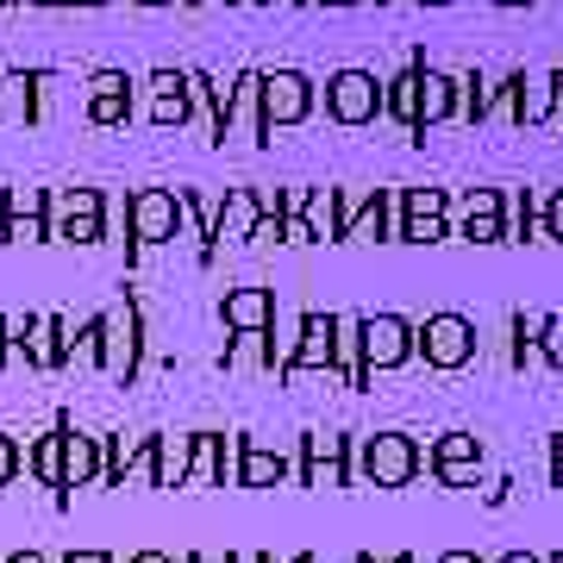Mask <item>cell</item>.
I'll return each instance as SVG.
<instances>
[{"mask_svg": "<svg viewBox=\"0 0 563 563\" xmlns=\"http://www.w3.org/2000/svg\"><path fill=\"white\" fill-rule=\"evenodd\" d=\"M357 563H376V558H369V551H363V558H357Z\"/></svg>", "mask_w": 563, "mask_h": 563, "instance_id": "e7e4bbea", "label": "cell"}, {"mask_svg": "<svg viewBox=\"0 0 563 563\" xmlns=\"http://www.w3.org/2000/svg\"><path fill=\"white\" fill-rule=\"evenodd\" d=\"M313 7H363V0H313Z\"/></svg>", "mask_w": 563, "mask_h": 563, "instance_id": "681fc988", "label": "cell"}, {"mask_svg": "<svg viewBox=\"0 0 563 563\" xmlns=\"http://www.w3.org/2000/svg\"><path fill=\"white\" fill-rule=\"evenodd\" d=\"M144 95H151V125H181L195 113V81H188V69H151Z\"/></svg>", "mask_w": 563, "mask_h": 563, "instance_id": "d6986e66", "label": "cell"}, {"mask_svg": "<svg viewBox=\"0 0 563 563\" xmlns=\"http://www.w3.org/2000/svg\"><path fill=\"white\" fill-rule=\"evenodd\" d=\"M232 563H276L269 551H232Z\"/></svg>", "mask_w": 563, "mask_h": 563, "instance_id": "b9f144b4", "label": "cell"}, {"mask_svg": "<svg viewBox=\"0 0 563 563\" xmlns=\"http://www.w3.org/2000/svg\"><path fill=\"white\" fill-rule=\"evenodd\" d=\"M25 470V444L13 439V432H0V488L13 483V476H20Z\"/></svg>", "mask_w": 563, "mask_h": 563, "instance_id": "d590c367", "label": "cell"}, {"mask_svg": "<svg viewBox=\"0 0 563 563\" xmlns=\"http://www.w3.org/2000/svg\"><path fill=\"white\" fill-rule=\"evenodd\" d=\"M426 463H488V444L476 432H439L426 444Z\"/></svg>", "mask_w": 563, "mask_h": 563, "instance_id": "f1b7e54d", "label": "cell"}, {"mask_svg": "<svg viewBox=\"0 0 563 563\" xmlns=\"http://www.w3.org/2000/svg\"><path fill=\"white\" fill-rule=\"evenodd\" d=\"M295 476V463L282 457L269 439H239L232 444V483L239 488H282Z\"/></svg>", "mask_w": 563, "mask_h": 563, "instance_id": "5bb4252c", "label": "cell"}, {"mask_svg": "<svg viewBox=\"0 0 563 563\" xmlns=\"http://www.w3.org/2000/svg\"><path fill=\"white\" fill-rule=\"evenodd\" d=\"M544 563H563V551H551V558H544Z\"/></svg>", "mask_w": 563, "mask_h": 563, "instance_id": "94428289", "label": "cell"}, {"mask_svg": "<svg viewBox=\"0 0 563 563\" xmlns=\"http://www.w3.org/2000/svg\"><path fill=\"white\" fill-rule=\"evenodd\" d=\"M0 113H7V88H0Z\"/></svg>", "mask_w": 563, "mask_h": 563, "instance_id": "6125c7cd", "label": "cell"}, {"mask_svg": "<svg viewBox=\"0 0 563 563\" xmlns=\"http://www.w3.org/2000/svg\"><path fill=\"white\" fill-rule=\"evenodd\" d=\"M63 563H120V558H113V551H69Z\"/></svg>", "mask_w": 563, "mask_h": 563, "instance_id": "74e56055", "label": "cell"}, {"mask_svg": "<svg viewBox=\"0 0 563 563\" xmlns=\"http://www.w3.org/2000/svg\"><path fill=\"white\" fill-rule=\"evenodd\" d=\"M457 239L463 244H501V188H470Z\"/></svg>", "mask_w": 563, "mask_h": 563, "instance_id": "603a6c76", "label": "cell"}, {"mask_svg": "<svg viewBox=\"0 0 563 563\" xmlns=\"http://www.w3.org/2000/svg\"><path fill=\"white\" fill-rule=\"evenodd\" d=\"M376 563H420V558H407V551H401V558H376Z\"/></svg>", "mask_w": 563, "mask_h": 563, "instance_id": "816d5d0a", "label": "cell"}, {"mask_svg": "<svg viewBox=\"0 0 563 563\" xmlns=\"http://www.w3.org/2000/svg\"><path fill=\"white\" fill-rule=\"evenodd\" d=\"M0 563H51V558H44V551H32V544H25V551H7V558H0Z\"/></svg>", "mask_w": 563, "mask_h": 563, "instance_id": "f35d334b", "label": "cell"}, {"mask_svg": "<svg viewBox=\"0 0 563 563\" xmlns=\"http://www.w3.org/2000/svg\"><path fill=\"white\" fill-rule=\"evenodd\" d=\"M282 220H301L307 244H339V188H301V207Z\"/></svg>", "mask_w": 563, "mask_h": 563, "instance_id": "cb8c5ba5", "label": "cell"}, {"mask_svg": "<svg viewBox=\"0 0 563 563\" xmlns=\"http://www.w3.org/2000/svg\"><path fill=\"white\" fill-rule=\"evenodd\" d=\"M0 88H7V95H20V113L32 125L44 120V88H51V69H13V76H0Z\"/></svg>", "mask_w": 563, "mask_h": 563, "instance_id": "83f0119b", "label": "cell"}, {"mask_svg": "<svg viewBox=\"0 0 563 563\" xmlns=\"http://www.w3.org/2000/svg\"><path fill=\"white\" fill-rule=\"evenodd\" d=\"M551 488H563V457H551Z\"/></svg>", "mask_w": 563, "mask_h": 563, "instance_id": "7dc6e473", "label": "cell"}, {"mask_svg": "<svg viewBox=\"0 0 563 563\" xmlns=\"http://www.w3.org/2000/svg\"><path fill=\"white\" fill-rule=\"evenodd\" d=\"M151 451H157V432H144V439L107 432V439H101V483L107 488H125L132 476H144V483H151Z\"/></svg>", "mask_w": 563, "mask_h": 563, "instance_id": "2e32d148", "label": "cell"}, {"mask_svg": "<svg viewBox=\"0 0 563 563\" xmlns=\"http://www.w3.org/2000/svg\"><path fill=\"white\" fill-rule=\"evenodd\" d=\"M0 7H13V0H0Z\"/></svg>", "mask_w": 563, "mask_h": 563, "instance_id": "03108f58", "label": "cell"}, {"mask_svg": "<svg viewBox=\"0 0 563 563\" xmlns=\"http://www.w3.org/2000/svg\"><path fill=\"white\" fill-rule=\"evenodd\" d=\"M420 7H451V0H420Z\"/></svg>", "mask_w": 563, "mask_h": 563, "instance_id": "680465c9", "label": "cell"}, {"mask_svg": "<svg viewBox=\"0 0 563 563\" xmlns=\"http://www.w3.org/2000/svg\"><path fill=\"white\" fill-rule=\"evenodd\" d=\"M420 63L426 57H413L407 69H395V76L383 81V113L395 125H407V132H413V120H420Z\"/></svg>", "mask_w": 563, "mask_h": 563, "instance_id": "d4e9b609", "label": "cell"}, {"mask_svg": "<svg viewBox=\"0 0 563 563\" xmlns=\"http://www.w3.org/2000/svg\"><path fill=\"white\" fill-rule=\"evenodd\" d=\"M507 113H514V125L551 120L558 113V81H551V69H514L507 76Z\"/></svg>", "mask_w": 563, "mask_h": 563, "instance_id": "9a60e30c", "label": "cell"}, {"mask_svg": "<svg viewBox=\"0 0 563 563\" xmlns=\"http://www.w3.org/2000/svg\"><path fill=\"white\" fill-rule=\"evenodd\" d=\"M107 239V195L101 188H63L51 195V244H101Z\"/></svg>", "mask_w": 563, "mask_h": 563, "instance_id": "8992f818", "label": "cell"}, {"mask_svg": "<svg viewBox=\"0 0 563 563\" xmlns=\"http://www.w3.org/2000/svg\"><path fill=\"white\" fill-rule=\"evenodd\" d=\"M507 332H514V363H532V357H539L544 313H514V320H507Z\"/></svg>", "mask_w": 563, "mask_h": 563, "instance_id": "4dcf8cb0", "label": "cell"}, {"mask_svg": "<svg viewBox=\"0 0 563 563\" xmlns=\"http://www.w3.org/2000/svg\"><path fill=\"white\" fill-rule=\"evenodd\" d=\"M69 7H107V0H69Z\"/></svg>", "mask_w": 563, "mask_h": 563, "instance_id": "11a10c76", "label": "cell"}, {"mask_svg": "<svg viewBox=\"0 0 563 563\" xmlns=\"http://www.w3.org/2000/svg\"><path fill=\"white\" fill-rule=\"evenodd\" d=\"M263 357L269 369H276V357H269V332H232V344H225V369H239V363Z\"/></svg>", "mask_w": 563, "mask_h": 563, "instance_id": "1f68e13d", "label": "cell"}, {"mask_svg": "<svg viewBox=\"0 0 563 563\" xmlns=\"http://www.w3.org/2000/svg\"><path fill=\"white\" fill-rule=\"evenodd\" d=\"M239 7H263V0H239Z\"/></svg>", "mask_w": 563, "mask_h": 563, "instance_id": "be15d7a7", "label": "cell"}, {"mask_svg": "<svg viewBox=\"0 0 563 563\" xmlns=\"http://www.w3.org/2000/svg\"><path fill=\"white\" fill-rule=\"evenodd\" d=\"M38 7H69V0H38Z\"/></svg>", "mask_w": 563, "mask_h": 563, "instance_id": "91938a15", "label": "cell"}, {"mask_svg": "<svg viewBox=\"0 0 563 563\" xmlns=\"http://www.w3.org/2000/svg\"><path fill=\"white\" fill-rule=\"evenodd\" d=\"M539 363L563 369V320H558V313H544V332H539Z\"/></svg>", "mask_w": 563, "mask_h": 563, "instance_id": "e575fe53", "label": "cell"}, {"mask_svg": "<svg viewBox=\"0 0 563 563\" xmlns=\"http://www.w3.org/2000/svg\"><path fill=\"white\" fill-rule=\"evenodd\" d=\"M476 320L470 313H426L420 325H413V357L426 363V369H439V376H457V369H470L476 363Z\"/></svg>", "mask_w": 563, "mask_h": 563, "instance_id": "3957f363", "label": "cell"}, {"mask_svg": "<svg viewBox=\"0 0 563 563\" xmlns=\"http://www.w3.org/2000/svg\"><path fill=\"white\" fill-rule=\"evenodd\" d=\"M132 95H139V81L125 76V69H95L88 76V125H125L132 120Z\"/></svg>", "mask_w": 563, "mask_h": 563, "instance_id": "e0dca14e", "label": "cell"}, {"mask_svg": "<svg viewBox=\"0 0 563 563\" xmlns=\"http://www.w3.org/2000/svg\"><path fill=\"white\" fill-rule=\"evenodd\" d=\"M263 7H313V0H263Z\"/></svg>", "mask_w": 563, "mask_h": 563, "instance_id": "c3c4849f", "label": "cell"}, {"mask_svg": "<svg viewBox=\"0 0 563 563\" xmlns=\"http://www.w3.org/2000/svg\"><path fill=\"white\" fill-rule=\"evenodd\" d=\"M320 107V88L301 69H257V144H269L288 125H307Z\"/></svg>", "mask_w": 563, "mask_h": 563, "instance_id": "7a4b0ae2", "label": "cell"}, {"mask_svg": "<svg viewBox=\"0 0 563 563\" xmlns=\"http://www.w3.org/2000/svg\"><path fill=\"white\" fill-rule=\"evenodd\" d=\"M495 563H544V551H507V558H495Z\"/></svg>", "mask_w": 563, "mask_h": 563, "instance_id": "60d3db41", "label": "cell"}, {"mask_svg": "<svg viewBox=\"0 0 563 563\" xmlns=\"http://www.w3.org/2000/svg\"><path fill=\"white\" fill-rule=\"evenodd\" d=\"M139 7H176V0H139Z\"/></svg>", "mask_w": 563, "mask_h": 563, "instance_id": "6f0895ef", "label": "cell"}, {"mask_svg": "<svg viewBox=\"0 0 563 563\" xmlns=\"http://www.w3.org/2000/svg\"><path fill=\"white\" fill-rule=\"evenodd\" d=\"M276 207H263V188H225L220 195V213H213V251L220 244H251V225Z\"/></svg>", "mask_w": 563, "mask_h": 563, "instance_id": "ac0fdd59", "label": "cell"}, {"mask_svg": "<svg viewBox=\"0 0 563 563\" xmlns=\"http://www.w3.org/2000/svg\"><path fill=\"white\" fill-rule=\"evenodd\" d=\"M444 120H457V76L420 63V120H413V139L426 144V125H444Z\"/></svg>", "mask_w": 563, "mask_h": 563, "instance_id": "44dd1931", "label": "cell"}, {"mask_svg": "<svg viewBox=\"0 0 563 563\" xmlns=\"http://www.w3.org/2000/svg\"><path fill=\"white\" fill-rule=\"evenodd\" d=\"M332 339H339V313L307 307L301 320H295L288 357L276 363V383H295V376H307V369H332Z\"/></svg>", "mask_w": 563, "mask_h": 563, "instance_id": "ba28073f", "label": "cell"}, {"mask_svg": "<svg viewBox=\"0 0 563 563\" xmlns=\"http://www.w3.org/2000/svg\"><path fill=\"white\" fill-rule=\"evenodd\" d=\"M383 113V81L369 69H332L325 76V120L332 125H369Z\"/></svg>", "mask_w": 563, "mask_h": 563, "instance_id": "30bf717a", "label": "cell"}, {"mask_svg": "<svg viewBox=\"0 0 563 563\" xmlns=\"http://www.w3.org/2000/svg\"><path fill=\"white\" fill-rule=\"evenodd\" d=\"M544 451H551V457H563V432H551V439H544Z\"/></svg>", "mask_w": 563, "mask_h": 563, "instance_id": "bcb514c9", "label": "cell"}, {"mask_svg": "<svg viewBox=\"0 0 563 563\" xmlns=\"http://www.w3.org/2000/svg\"><path fill=\"white\" fill-rule=\"evenodd\" d=\"M232 476V457H225L220 432H188V470H181V488H225Z\"/></svg>", "mask_w": 563, "mask_h": 563, "instance_id": "ffe728a7", "label": "cell"}, {"mask_svg": "<svg viewBox=\"0 0 563 563\" xmlns=\"http://www.w3.org/2000/svg\"><path fill=\"white\" fill-rule=\"evenodd\" d=\"M295 476H301V488H344L351 483V432H307Z\"/></svg>", "mask_w": 563, "mask_h": 563, "instance_id": "7c38bea8", "label": "cell"}, {"mask_svg": "<svg viewBox=\"0 0 563 563\" xmlns=\"http://www.w3.org/2000/svg\"><path fill=\"white\" fill-rule=\"evenodd\" d=\"M7 351L25 357V369H63L69 363V320H57V313H25V325L7 320Z\"/></svg>", "mask_w": 563, "mask_h": 563, "instance_id": "9c48e42d", "label": "cell"}, {"mask_svg": "<svg viewBox=\"0 0 563 563\" xmlns=\"http://www.w3.org/2000/svg\"><path fill=\"white\" fill-rule=\"evenodd\" d=\"M101 320V357H95V369H107V376H139L144 369V307L125 295L120 307H107V313H95Z\"/></svg>", "mask_w": 563, "mask_h": 563, "instance_id": "277c9868", "label": "cell"}, {"mask_svg": "<svg viewBox=\"0 0 563 563\" xmlns=\"http://www.w3.org/2000/svg\"><path fill=\"white\" fill-rule=\"evenodd\" d=\"M0 239L7 244H51V188H7L0 195Z\"/></svg>", "mask_w": 563, "mask_h": 563, "instance_id": "8fae6325", "label": "cell"}, {"mask_svg": "<svg viewBox=\"0 0 563 563\" xmlns=\"http://www.w3.org/2000/svg\"><path fill=\"white\" fill-rule=\"evenodd\" d=\"M125 563H176V558H169V551H132Z\"/></svg>", "mask_w": 563, "mask_h": 563, "instance_id": "ab89813d", "label": "cell"}, {"mask_svg": "<svg viewBox=\"0 0 563 563\" xmlns=\"http://www.w3.org/2000/svg\"><path fill=\"white\" fill-rule=\"evenodd\" d=\"M407 220H451V188H401V225Z\"/></svg>", "mask_w": 563, "mask_h": 563, "instance_id": "f546056e", "label": "cell"}, {"mask_svg": "<svg viewBox=\"0 0 563 563\" xmlns=\"http://www.w3.org/2000/svg\"><path fill=\"white\" fill-rule=\"evenodd\" d=\"M439 563H483V558H476V551H444Z\"/></svg>", "mask_w": 563, "mask_h": 563, "instance_id": "ee69618b", "label": "cell"}, {"mask_svg": "<svg viewBox=\"0 0 563 563\" xmlns=\"http://www.w3.org/2000/svg\"><path fill=\"white\" fill-rule=\"evenodd\" d=\"M188 7H225V0H188Z\"/></svg>", "mask_w": 563, "mask_h": 563, "instance_id": "9f6ffc18", "label": "cell"}, {"mask_svg": "<svg viewBox=\"0 0 563 563\" xmlns=\"http://www.w3.org/2000/svg\"><path fill=\"white\" fill-rule=\"evenodd\" d=\"M476 488H483V501H488V507H501V501H507V488H514V483H507V476H483Z\"/></svg>", "mask_w": 563, "mask_h": 563, "instance_id": "8d00e7d4", "label": "cell"}, {"mask_svg": "<svg viewBox=\"0 0 563 563\" xmlns=\"http://www.w3.org/2000/svg\"><path fill=\"white\" fill-rule=\"evenodd\" d=\"M551 81H558V113H563V69H551Z\"/></svg>", "mask_w": 563, "mask_h": 563, "instance_id": "f907efd6", "label": "cell"}, {"mask_svg": "<svg viewBox=\"0 0 563 563\" xmlns=\"http://www.w3.org/2000/svg\"><path fill=\"white\" fill-rule=\"evenodd\" d=\"M25 470H32V476H38L44 488H57V495H63V420L51 426L44 439L25 444Z\"/></svg>", "mask_w": 563, "mask_h": 563, "instance_id": "484cf974", "label": "cell"}, {"mask_svg": "<svg viewBox=\"0 0 563 563\" xmlns=\"http://www.w3.org/2000/svg\"><path fill=\"white\" fill-rule=\"evenodd\" d=\"M288 563H320V558H313V551H301V558H288Z\"/></svg>", "mask_w": 563, "mask_h": 563, "instance_id": "f5cc1de1", "label": "cell"}, {"mask_svg": "<svg viewBox=\"0 0 563 563\" xmlns=\"http://www.w3.org/2000/svg\"><path fill=\"white\" fill-rule=\"evenodd\" d=\"M125 232H132V251H157V244L181 239V195L176 188H139L125 201Z\"/></svg>", "mask_w": 563, "mask_h": 563, "instance_id": "52a82bcc", "label": "cell"}, {"mask_svg": "<svg viewBox=\"0 0 563 563\" xmlns=\"http://www.w3.org/2000/svg\"><path fill=\"white\" fill-rule=\"evenodd\" d=\"M225 332H276V288H232L220 301Z\"/></svg>", "mask_w": 563, "mask_h": 563, "instance_id": "7402d4cb", "label": "cell"}, {"mask_svg": "<svg viewBox=\"0 0 563 563\" xmlns=\"http://www.w3.org/2000/svg\"><path fill=\"white\" fill-rule=\"evenodd\" d=\"M188 563H232V551H195Z\"/></svg>", "mask_w": 563, "mask_h": 563, "instance_id": "7bdbcfd3", "label": "cell"}, {"mask_svg": "<svg viewBox=\"0 0 563 563\" xmlns=\"http://www.w3.org/2000/svg\"><path fill=\"white\" fill-rule=\"evenodd\" d=\"M426 470V451L413 432H369L351 439V476H363L369 488H407Z\"/></svg>", "mask_w": 563, "mask_h": 563, "instance_id": "6da1fadb", "label": "cell"}, {"mask_svg": "<svg viewBox=\"0 0 563 563\" xmlns=\"http://www.w3.org/2000/svg\"><path fill=\"white\" fill-rule=\"evenodd\" d=\"M357 357H363V376L376 383L388 369H407L413 363V320L401 313H363L357 320Z\"/></svg>", "mask_w": 563, "mask_h": 563, "instance_id": "5b68a950", "label": "cell"}, {"mask_svg": "<svg viewBox=\"0 0 563 563\" xmlns=\"http://www.w3.org/2000/svg\"><path fill=\"white\" fill-rule=\"evenodd\" d=\"M7 363H13V351H7V320H0V369H7Z\"/></svg>", "mask_w": 563, "mask_h": 563, "instance_id": "f6af8a7d", "label": "cell"}, {"mask_svg": "<svg viewBox=\"0 0 563 563\" xmlns=\"http://www.w3.org/2000/svg\"><path fill=\"white\" fill-rule=\"evenodd\" d=\"M432 476H439V488H470L483 483V463H426Z\"/></svg>", "mask_w": 563, "mask_h": 563, "instance_id": "836d02e7", "label": "cell"}, {"mask_svg": "<svg viewBox=\"0 0 563 563\" xmlns=\"http://www.w3.org/2000/svg\"><path fill=\"white\" fill-rule=\"evenodd\" d=\"M181 470H188V439L157 432V451H151V488H181Z\"/></svg>", "mask_w": 563, "mask_h": 563, "instance_id": "4316f807", "label": "cell"}, {"mask_svg": "<svg viewBox=\"0 0 563 563\" xmlns=\"http://www.w3.org/2000/svg\"><path fill=\"white\" fill-rule=\"evenodd\" d=\"M532 220H539V239L563 244V188H551L544 201H532Z\"/></svg>", "mask_w": 563, "mask_h": 563, "instance_id": "d6a6232c", "label": "cell"}, {"mask_svg": "<svg viewBox=\"0 0 563 563\" xmlns=\"http://www.w3.org/2000/svg\"><path fill=\"white\" fill-rule=\"evenodd\" d=\"M57 420H63V495H57V507H69V488L101 483V432H81L69 413H57Z\"/></svg>", "mask_w": 563, "mask_h": 563, "instance_id": "4fadbf2b", "label": "cell"}, {"mask_svg": "<svg viewBox=\"0 0 563 563\" xmlns=\"http://www.w3.org/2000/svg\"><path fill=\"white\" fill-rule=\"evenodd\" d=\"M501 7H539V0H501Z\"/></svg>", "mask_w": 563, "mask_h": 563, "instance_id": "db71d44e", "label": "cell"}]
</instances>
